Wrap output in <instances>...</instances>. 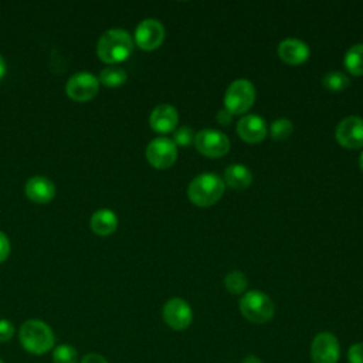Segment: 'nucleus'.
<instances>
[{"label":"nucleus","instance_id":"1","mask_svg":"<svg viewBox=\"0 0 363 363\" xmlns=\"http://www.w3.org/2000/svg\"><path fill=\"white\" fill-rule=\"evenodd\" d=\"M18 340L23 349L41 356L55 347V335L48 323L40 319H28L18 329Z\"/></svg>","mask_w":363,"mask_h":363},{"label":"nucleus","instance_id":"2","mask_svg":"<svg viewBox=\"0 0 363 363\" xmlns=\"http://www.w3.org/2000/svg\"><path fill=\"white\" fill-rule=\"evenodd\" d=\"M133 51V40L126 30L111 28L105 31L96 44L98 58L106 64L125 61Z\"/></svg>","mask_w":363,"mask_h":363},{"label":"nucleus","instance_id":"3","mask_svg":"<svg viewBox=\"0 0 363 363\" xmlns=\"http://www.w3.org/2000/svg\"><path fill=\"white\" fill-rule=\"evenodd\" d=\"M224 193V180L214 173H201L196 176L189 187L187 196L190 201L200 207H207L217 203Z\"/></svg>","mask_w":363,"mask_h":363},{"label":"nucleus","instance_id":"4","mask_svg":"<svg viewBox=\"0 0 363 363\" xmlns=\"http://www.w3.org/2000/svg\"><path fill=\"white\" fill-rule=\"evenodd\" d=\"M238 306L241 315L247 320L257 325L269 322L275 313V305L272 299L267 294L257 289L245 292L241 296Z\"/></svg>","mask_w":363,"mask_h":363},{"label":"nucleus","instance_id":"5","mask_svg":"<svg viewBox=\"0 0 363 363\" xmlns=\"http://www.w3.org/2000/svg\"><path fill=\"white\" fill-rule=\"evenodd\" d=\"M255 101V88L248 79H235L230 84L224 95V105L233 115L244 113Z\"/></svg>","mask_w":363,"mask_h":363},{"label":"nucleus","instance_id":"6","mask_svg":"<svg viewBox=\"0 0 363 363\" xmlns=\"http://www.w3.org/2000/svg\"><path fill=\"white\" fill-rule=\"evenodd\" d=\"M309 354L312 363H337L340 359V343L332 332H319L311 342Z\"/></svg>","mask_w":363,"mask_h":363},{"label":"nucleus","instance_id":"7","mask_svg":"<svg viewBox=\"0 0 363 363\" xmlns=\"http://www.w3.org/2000/svg\"><path fill=\"white\" fill-rule=\"evenodd\" d=\"M99 89V79L89 72H77L65 84V94L77 102L91 101Z\"/></svg>","mask_w":363,"mask_h":363},{"label":"nucleus","instance_id":"8","mask_svg":"<svg viewBox=\"0 0 363 363\" xmlns=\"http://www.w3.org/2000/svg\"><path fill=\"white\" fill-rule=\"evenodd\" d=\"M194 146L204 156L220 157L230 150V140L217 129H203L196 135Z\"/></svg>","mask_w":363,"mask_h":363},{"label":"nucleus","instance_id":"9","mask_svg":"<svg viewBox=\"0 0 363 363\" xmlns=\"http://www.w3.org/2000/svg\"><path fill=\"white\" fill-rule=\"evenodd\" d=\"M177 157V147L169 138L159 136L149 142L146 147V159L156 169L170 167Z\"/></svg>","mask_w":363,"mask_h":363},{"label":"nucleus","instance_id":"10","mask_svg":"<svg viewBox=\"0 0 363 363\" xmlns=\"http://www.w3.org/2000/svg\"><path fill=\"white\" fill-rule=\"evenodd\" d=\"M164 323L173 330H184L193 320V311L190 305L182 298L169 299L162 309Z\"/></svg>","mask_w":363,"mask_h":363},{"label":"nucleus","instance_id":"11","mask_svg":"<svg viewBox=\"0 0 363 363\" xmlns=\"http://www.w3.org/2000/svg\"><path fill=\"white\" fill-rule=\"evenodd\" d=\"M164 40V27L159 20L146 18L140 21L135 30L136 45L142 50L152 51Z\"/></svg>","mask_w":363,"mask_h":363},{"label":"nucleus","instance_id":"12","mask_svg":"<svg viewBox=\"0 0 363 363\" xmlns=\"http://www.w3.org/2000/svg\"><path fill=\"white\" fill-rule=\"evenodd\" d=\"M336 140L349 149L363 146V119L359 116H346L339 122L335 130Z\"/></svg>","mask_w":363,"mask_h":363},{"label":"nucleus","instance_id":"13","mask_svg":"<svg viewBox=\"0 0 363 363\" xmlns=\"http://www.w3.org/2000/svg\"><path fill=\"white\" fill-rule=\"evenodd\" d=\"M26 196L35 204H47L55 197L54 183L44 176H33L27 180L24 187Z\"/></svg>","mask_w":363,"mask_h":363},{"label":"nucleus","instance_id":"14","mask_svg":"<svg viewBox=\"0 0 363 363\" xmlns=\"http://www.w3.org/2000/svg\"><path fill=\"white\" fill-rule=\"evenodd\" d=\"M237 132L240 138L250 143L261 142L267 135L265 121L255 113L244 115L237 123Z\"/></svg>","mask_w":363,"mask_h":363},{"label":"nucleus","instance_id":"15","mask_svg":"<svg viewBox=\"0 0 363 363\" xmlns=\"http://www.w3.org/2000/svg\"><path fill=\"white\" fill-rule=\"evenodd\" d=\"M311 50L306 43L299 38H285L278 45V55L291 65H298L309 58Z\"/></svg>","mask_w":363,"mask_h":363},{"label":"nucleus","instance_id":"16","mask_svg":"<svg viewBox=\"0 0 363 363\" xmlns=\"http://www.w3.org/2000/svg\"><path fill=\"white\" fill-rule=\"evenodd\" d=\"M179 122V115L174 106L169 104H162L157 105L150 116H149V123L150 128L159 133H167L172 132Z\"/></svg>","mask_w":363,"mask_h":363},{"label":"nucleus","instance_id":"17","mask_svg":"<svg viewBox=\"0 0 363 363\" xmlns=\"http://www.w3.org/2000/svg\"><path fill=\"white\" fill-rule=\"evenodd\" d=\"M89 227L96 235H109L118 227L116 214L109 208L96 210L89 220Z\"/></svg>","mask_w":363,"mask_h":363},{"label":"nucleus","instance_id":"18","mask_svg":"<svg viewBox=\"0 0 363 363\" xmlns=\"http://www.w3.org/2000/svg\"><path fill=\"white\" fill-rule=\"evenodd\" d=\"M252 182V173L244 164L234 163L230 164L224 172V183L235 190L247 189Z\"/></svg>","mask_w":363,"mask_h":363},{"label":"nucleus","instance_id":"19","mask_svg":"<svg viewBox=\"0 0 363 363\" xmlns=\"http://www.w3.org/2000/svg\"><path fill=\"white\" fill-rule=\"evenodd\" d=\"M345 67L353 75H363V44L352 45L343 60Z\"/></svg>","mask_w":363,"mask_h":363},{"label":"nucleus","instance_id":"20","mask_svg":"<svg viewBox=\"0 0 363 363\" xmlns=\"http://www.w3.org/2000/svg\"><path fill=\"white\" fill-rule=\"evenodd\" d=\"M99 82L109 88H116L125 84L126 81V71L118 65H109L104 68L99 74Z\"/></svg>","mask_w":363,"mask_h":363},{"label":"nucleus","instance_id":"21","mask_svg":"<svg viewBox=\"0 0 363 363\" xmlns=\"http://www.w3.org/2000/svg\"><path fill=\"white\" fill-rule=\"evenodd\" d=\"M52 363H79L78 350L68 343L57 345L52 349Z\"/></svg>","mask_w":363,"mask_h":363},{"label":"nucleus","instance_id":"22","mask_svg":"<svg viewBox=\"0 0 363 363\" xmlns=\"http://www.w3.org/2000/svg\"><path fill=\"white\" fill-rule=\"evenodd\" d=\"M350 84L349 78L340 71H330L322 78V85L330 92H340Z\"/></svg>","mask_w":363,"mask_h":363},{"label":"nucleus","instance_id":"23","mask_svg":"<svg viewBox=\"0 0 363 363\" xmlns=\"http://www.w3.org/2000/svg\"><path fill=\"white\" fill-rule=\"evenodd\" d=\"M224 285L230 294L240 295L245 291L248 281L241 271H230L224 278Z\"/></svg>","mask_w":363,"mask_h":363},{"label":"nucleus","instance_id":"24","mask_svg":"<svg viewBox=\"0 0 363 363\" xmlns=\"http://www.w3.org/2000/svg\"><path fill=\"white\" fill-rule=\"evenodd\" d=\"M294 130V126H292V122L289 119H285V118H281V119H277L271 123V136L272 139L275 140H282V139H286L291 136Z\"/></svg>","mask_w":363,"mask_h":363},{"label":"nucleus","instance_id":"25","mask_svg":"<svg viewBox=\"0 0 363 363\" xmlns=\"http://www.w3.org/2000/svg\"><path fill=\"white\" fill-rule=\"evenodd\" d=\"M194 139H196V135H194V132H193L191 128H189V126H180V128L174 132V139H173V142H174V145H177V146H189V145H191V143L194 142Z\"/></svg>","mask_w":363,"mask_h":363},{"label":"nucleus","instance_id":"26","mask_svg":"<svg viewBox=\"0 0 363 363\" xmlns=\"http://www.w3.org/2000/svg\"><path fill=\"white\" fill-rule=\"evenodd\" d=\"M347 362L349 363H363V342L353 343L347 349Z\"/></svg>","mask_w":363,"mask_h":363},{"label":"nucleus","instance_id":"27","mask_svg":"<svg viewBox=\"0 0 363 363\" xmlns=\"http://www.w3.org/2000/svg\"><path fill=\"white\" fill-rule=\"evenodd\" d=\"M14 336V325L7 319H0V343L9 342Z\"/></svg>","mask_w":363,"mask_h":363},{"label":"nucleus","instance_id":"28","mask_svg":"<svg viewBox=\"0 0 363 363\" xmlns=\"http://www.w3.org/2000/svg\"><path fill=\"white\" fill-rule=\"evenodd\" d=\"M9 254H10V241L7 235L3 231H0V264L6 261Z\"/></svg>","mask_w":363,"mask_h":363},{"label":"nucleus","instance_id":"29","mask_svg":"<svg viewBox=\"0 0 363 363\" xmlns=\"http://www.w3.org/2000/svg\"><path fill=\"white\" fill-rule=\"evenodd\" d=\"M79 363H109L106 360L105 356L99 354V353H86L81 360Z\"/></svg>","mask_w":363,"mask_h":363},{"label":"nucleus","instance_id":"30","mask_svg":"<svg viewBox=\"0 0 363 363\" xmlns=\"http://www.w3.org/2000/svg\"><path fill=\"white\" fill-rule=\"evenodd\" d=\"M217 121H218V123L227 126V125H230V122L233 121V113H231L228 109L224 108V109H221V111L217 112Z\"/></svg>","mask_w":363,"mask_h":363},{"label":"nucleus","instance_id":"31","mask_svg":"<svg viewBox=\"0 0 363 363\" xmlns=\"http://www.w3.org/2000/svg\"><path fill=\"white\" fill-rule=\"evenodd\" d=\"M241 363H262V362H261V359H259L258 356H255V354H247V356L241 360Z\"/></svg>","mask_w":363,"mask_h":363},{"label":"nucleus","instance_id":"32","mask_svg":"<svg viewBox=\"0 0 363 363\" xmlns=\"http://www.w3.org/2000/svg\"><path fill=\"white\" fill-rule=\"evenodd\" d=\"M4 74H6V62H4L3 57L0 55V79L4 77Z\"/></svg>","mask_w":363,"mask_h":363},{"label":"nucleus","instance_id":"33","mask_svg":"<svg viewBox=\"0 0 363 363\" xmlns=\"http://www.w3.org/2000/svg\"><path fill=\"white\" fill-rule=\"evenodd\" d=\"M359 166H360V169L363 170V152L360 153V157H359Z\"/></svg>","mask_w":363,"mask_h":363},{"label":"nucleus","instance_id":"34","mask_svg":"<svg viewBox=\"0 0 363 363\" xmlns=\"http://www.w3.org/2000/svg\"><path fill=\"white\" fill-rule=\"evenodd\" d=\"M0 363H4V362H3V360H1V359H0Z\"/></svg>","mask_w":363,"mask_h":363}]
</instances>
